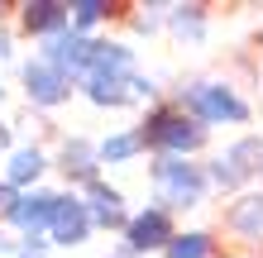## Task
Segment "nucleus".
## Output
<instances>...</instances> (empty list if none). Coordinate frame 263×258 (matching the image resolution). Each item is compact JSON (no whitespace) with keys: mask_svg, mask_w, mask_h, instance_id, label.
<instances>
[{"mask_svg":"<svg viewBox=\"0 0 263 258\" xmlns=\"http://www.w3.org/2000/svg\"><path fill=\"white\" fill-rule=\"evenodd\" d=\"M91 53H96V38L77 34V29H63V34L43 38V48H39L43 63H53L58 72H67L72 82H82L86 72H91Z\"/></svg>","mask_w":263,"mask_h":258,"instance_id":"obj_5","label":"nucleus"},{"mask_svg":"<svg viewBox=\"0 0 263 258\" xmlns=\"http://www.w3.org/2000/svg\"><path fill=\"white\" fill-rule=\"evenodd\" d=\"M167 29L182 43H201L206 38V10L201 5H167Z\"/></svg>","mask_w":263,"mask_h":258,"instance_id":"obj_18","label":"nucleus"},{"mask_svg":"<svg viewBox=\"0 0 263 258\" xmlns=\"http://www.w3.org/2000/svg\"><path fill=\"white\" fill-rule=\"evenodd\" d=\"M110 258H139V253H134V249H129V244H120V249H115V253H110Z\"/></svg>","mask_w":263,"mask_h":258,"instance_id":"obj_25","label":"nucleus"},{"mask_svg":"<svg viewBox=\"0 0 263 258\" xmlns=\"http://www.w3.org/2000/svg\"><path fill=\"white\" fill-rule=\"evenodd\" d=\"M167 258H211L215 253V239L206 230H187V234H173V244L163 249Z\"/></svg>","mask_w":263,"mask_h":258,"instance_id":"obj_19","label":"nucleus"},{"mask_svg":"<svg viewBox=\"0 0 263 258\" xmlns=\"http://www.w3.org/2000/svg\"><path fill=\"white\" fill-rule=\"evenodd\" d=\"M5 148H10V125L0 120V153H5Z\"/></svg>","mask_w":263,"mask_h":258,"instance_id":"obj_24","label":"nucleus"},{"mask_svg":"<svg viewBox=\"0 0 263 258\" xmlns=\"http://www.w3.org/2000/svg\"><path fill=\"white\" fill-rule=\"evenodd\" d=\"M14 196H20V191H14L10 182L0 177V215H10V206H14Z\"/></svg>","mask_w":263,"mask_h":258,"instance_id":"obj_22","label":"nucleus"},{"mask_svg":"<svg viewBox=\"0 0 263 258\" xmlns=\"http://www.w3.org/2000/svg\"><path fill=\"white\" fill-rule=\"evenodd\" d=\"M91 215H86V201L82 196H72L63 191L58 196V210H53V225H48V244H63V249H77V244H86L91 239Z\"/></svg>","mask_w":263,"mask_h":258,"instance_id":"obj_9","label":"nucleus"},{"mask_svg":"<svg viewBox=\"0 0 263 258\" xmlns=\"http://www.w3.org/2000/svg\"><path fill=\"white\" fill-rule=\"evenodd\" d=\"M20 244H24V239L14 234V230H0V258H14V253H20Z\"/></svg>","mask_w":263,"mask_h":258,"instance_id":"obj_21","label":"nucleus"},{"mask_svg":"<svg viewBox=\"0 0 263 258\" xmlns=\"http://www.w3.org/2000/svg\"><path fill=\"white\" fill-rule=\"evenodd\" d=\"M148 182H153V196L163 201V210H196L211 196L206 168L192 158H173V153H158L148 163Z\"/></svg>","mask_w":263,"mask_h":258,"instance_id":"obj_1","label":"nucleus"},{"mask_svg":"<svg viewBox=\"0 0 263 258\" xmlns=\"http://www.w3.org/2000/svg\"><path fill=\"white\" fill-rule=\"evenodd\" d=\"M58 196L63 191H48V187H34V191H20L14 196V206H10V230L29 239V234H48V225H53V210H58Z\"/></svg>","mask_w":263,"mask_h":258,"instance_id":"obj_6","label":"nucleus"},{"mask_svg":"<svg viewBox=\"0 0 263 258\" xmlns=\"http://www.w3.org/2000/svg\"><path fill=\"white\" fill-rule=\"evenodd\" d=\"M0 101H5V86H0Z\"/></svg>","mask_w":263,"mask_h":258,"instance_id":"obj_26","label":"nucleus"},{"mask_svg":"<svg viewBox=\"0 0 263 258\" xmlns=\"http://www.w3.org/2000/svg\"><path fill=\"white\" fill-rule=\"evenodd\" d=\"M58 168L67 172V182H77V187H86V182H96L101 177V153H96V144L91 139H67L63 144V153H58Z\"/></svg>","mask_w":263,"mask_h":258,"instance_id":"obj_12","label":"nucleus"},{"mask_svg":"<svg viewBox=\"0 0 263 258\" xmlns=\"http://www.w3.org/2000/svg\"><path fill=\"white\" fill-rule=\"evenodd\" d=\"M173 215H167L163 206H144V210H134L129 225H125V244L134 253H153V249H167L173 244Z\"/></svg>","mask_w":263,"mask_h":258,"instance_id":"obj_7","label":"nucleus"},{"mask_svg":"<svg viewBox=\"0 0 263 258\" xmlns=\"http://www.w3.org/2000/svg\"><path fill=\"white\" fill-rule=\"evenodd\" d=\"M91 72L101 77H134V48L129 43H110V38H96V53H91Z\"/></svg>","mask_w":263,"mask_h":258,"instance_id":"obj_15","label":"nucleus"},{"mask_svg":"<svg viewBox=\"0 0 263 258\" xmlns=\"http://www.w3.org/2000/svg\"><path fill=\"white\" fill-rule=\"evenodd\" d=\"M177 110H187L196 125H244L249 120V101L239 96L230 82H211V77H201V82H187L177 91Z\"/></svg>","mask_w":263,"mask_h":258,"instance_id":"obj_2","label":"nucleus"},{"mask_svg":"<svg viewBox=\"0 0 263 258\" xmlns=\"http://www.w3.org/2000/svg\"><path fill=\"white\" fill-rule=\"evenodd\" d=\"M67 14H72V29H77V34H86V38H91V29H96V24H105L110 5H105V0H72V5H67Z\"/></svg>","mask_w":263,"mask_h":258,"instance_id":"obj_20","label":"nucleus"},{"mask_svg":"<svg viewBox=\"0 0 263 258\" xmlns=\"http://www.w3.org/2000/svg\"><path fill=\"white\" fill-rule=\"evenodd\" d=\"M20 24H24V34H34L43 43V38L72 29V14H67V5H58V0H29V5H20Z\"/></svg>","mask_w":263,"mask_h":258,"instance_id":"obj_11","label":"nucleus"},{"mask_svg":"<svg viewBox=\"0 0 263 258\" xmlns=\"http://www.w3.org/2000/svg\"><path fill=\"white\" fill-rule=\"evenodd\" d=\"M77 91L101 105V110H125V105H134V77H101V72H86L82 82H77Z\"/></svg>","mask_w":263,"mask_h":258,"instance_id":"obj_10","label":"nucleus"},{"mask_svg":"<svg viewBox=\"0 0 263 258\" xmlns=\"http://www.w3.org/2000/svg\"><path fill=\"white\" fill-rule=\"evenodd\" d=\"M20 82H24V96L29 105H43V110H53V105H67L77 82L67 77V72H58L53 63H43V57H29V63L20 67Z\"/></svg>","mask_w":263,"mask_h":258,"instance_id":"obj_4","label":"nucleus"},{"mask_svg":"<svg viewBox=\"0 0 263 258\" xmlns=\"http://www.w3.org/2000/svg\"><path fill=\"white\" fill-rule=\"evenodd\" d=\"M96 153H101V163H110V168L134 163L139 153H144V134L139 129H115V134H105V139L96 144Z\"/></svg>","mask_w":263,"mask_h":258,"instance_id":"obj_17","label":"nucleus"},{"mask_svg":"<svg viewBox=\"0 0 263 258\" xmlns=\"http://www.w3.org/2000/svg\"><path fill=\"white\" fill-rule=\"evenodd\" d=\"M144 148H158V153H173V158H192L196 148H206V125H196L187 110H177V105H153L144 115Z\"/></svg>","mask_w":263,"mask_h":258,"instance_id":"obj_3","label":"nucleus"},{"mask_svg":"<svg viewBox=\"0 0 263 258\" xmlns=\"http://www.w3.org/2000/svg\"><path fill=\"white\" fill-rule=\"evenodd\" d=\"M82 201H86V215H91V225H96V230H125V225H129L125 191L110 187L105 177L86 182V187H82Z\"/></svg>","mask_w":263,"mask_h":258,"instance_id":"obj_8","label":"nucleus"},{"mask_svg":"<svg viewBox=\"0 0 263 258\" xmlns=\"http://www.w3.org/2000/svg\"><path fill=\"white\" fill-rule=\"evenodd\" d=\"M220 158H225L244 182H249V177H263V134H244V139H235Z\"/></svg>","mask_w":263,"mask_h":258,"instance_id":"obj_16","label":"nucleus"},{"mask_svg":"<svg viewBox=\"0 0 263 258\" xmlns=\"http://www.w3.org/2000/svg\"><path fill=\"white\" fill-rule=\"evenodd\" d=\"M10 57H14V38L5 34V29H0V67H5V63H10Z\"/></svg>","mask_w":263,"mask_h":258,"instance_id":"obj_23","label":"nucleus"},{"mask_svg":"<svg viewBox=\"0 0 263 258\" xmlns=\"http://www.w3.org/2000/svg\"><path fill=\"white\" fill-rule=\"evenodd\" d=\"M43 172H48V153H43L39 144L10 148V163H5V182H10L14 191H34Z\"/></svg>","mask_w":263,"mask_h":258,"instance_id":"obj_13","label":"nucleus"},{"mask_svg":"<svg viewBox=\"0 0 263 258\" xmlns=\"http://www.w3.org/2000/svg\"><path fill=\"white\" fill-rule=\"evenodd\" d=\"M225 225H230L239 239H263V191L235 196V206L225 210Z\"/></svg>","mask_w":263,"mask_h":258,"instance_id":"obj_14","label":"nucleus"}]
</instances>
